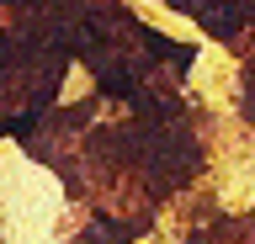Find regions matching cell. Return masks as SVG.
Masks as SVG:
<instances>
[{
  "label": "cell",
  "mask_w": 255,
  "mask_h": 244,
  "mask_svg": "<svg viewBox=\"0 0 255 244\" xmlns=\"http://www.w3.org/2000/svg\"><path fill=\"white\" fill-rule=\"evenodd\" d=\"M0 48H5V37H0Z\"/></svg>",
  "instance_id": "cell-1"
}]
</instances>
